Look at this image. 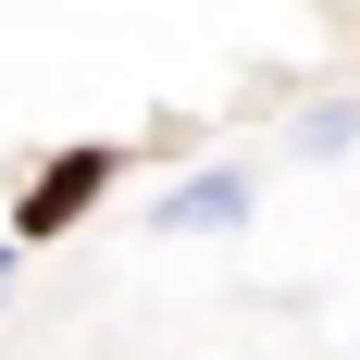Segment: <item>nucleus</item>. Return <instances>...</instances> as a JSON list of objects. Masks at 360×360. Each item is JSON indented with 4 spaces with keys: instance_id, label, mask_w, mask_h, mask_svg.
<instances>
[{
    "instance_id": "1",
    "label": "nucleus",
    "mask_w": 360,
    "mask_h": 360,
    "mask_svg": "<svg viewBox=\"0 0 360 360\" xmlns=\"http://www.w3.org/2000/svg\"><path fill=\"white\" fill-rule=\"evenodd\" d=\"M100 186H112V149H63V162L25 186V212H13V224H25V236H63V224L100 199Z\"/></svg>"
},
{
    "instance_id": "2",
    "label": "nucleus",
    "mask_w": 360,
    "mask_h": 360,
    "mask_svg": "<svg viewBox=\"0 0 360 360\" xmlns=\"http://www.w3.org/2000/svg\"><path fill=\"white\" fill-rule=\"evenodd\" d=\"M249 212V186L236 174H199V186H174V199H162V224H174V236H212V224H236Z\"/></svg>"
},
{
    "instance_id": "3",
    "label": "nucleus",
    "mask_w": 360,
    "mask_h": 360,
    "mask_svg": "<svg viewBox=\"0 0 360 360\" xmlns=\"http://www.w3.org/2000/svg\"><path fill=\"white\" fill-rule=\"evenodd\" d=\"M0 274H13V249H0Z\"/></svg>"
}]
</instances>
